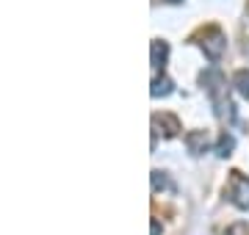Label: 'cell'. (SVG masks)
I'll list each match as a JSON object with an SVG mask.
<instances>
[{
	"label": "cell",
	"instance_id": "1",
	"mask_svg": "<svg viewBox=\"0 0 249 235\" xmlns=\"http://www.w3.org/2000/svg\"><path fill=\"white\" fill-rule=\"evenodd\" d=\"M202 83L211 100H213V108H216V117L222 119V122H232L235 119V105L230 102L227 94H222V86H224V78L219 72H205L202 75Z\"/></svg>",
	"mask_w": 249,
	"mask_h": 235
},
{
	"label": "cell",
	"instance_id": "2",
	"mask_svg": "<svg viewBox=\"0 0 249 235\" xmlns=\"http://www.w3.org/2000/svg\"><path fill=\"white\" fill-rule=\"evenodd\" d=\"M199 45H202V50H205V55L211 58V61H219L224 55V50H227V36L222 34V28H216V25H211V28H205L202 34H199Z\"/></svg>",
	"mask_w": 249,
	"mask_h": 235
},
{
	"label": "cell",
	"instance_id": "3",
	"mask_svg": "<svg viewBox=\"0 0 249 235\" xmlns=\"http://www.w3.org/2000/svg\"><path fill=\"white\" fill-rule=\"evenodd\" d=\"M230 199H232V205H235V208L249 210V177H244L241 172H232Z\"/></svg>",
	"mask_w": 249,
	"mask_h": 235
},
{
	"label": "cell",
	"instance_id": "4",
	"mask_svg": "<svg viewBox=\"0 0 249 235\" xmlns=\"http://www.w3.org/2000/svg\"><path fill=\"white\" fill-rule=\"evenodd\" d=\"M152 53V69H155V75H163V67H166V55H169V45L166 42H160V39H155L150 47Z\"/></svg>",
	"mask_w": 249,
	"mask_h": 235
},
{
	"label": "cell",
	"instance_id": "5",
	"mask_svg": "<svg viewBox=\"0 0 249 235\" xmlns=\"http://www.w3.org/2000/svg\"><path fill=\"white\" fill-rule=\"evenodd\" d=\"M186 144H188V152L191 155H202L205 147H208V136H205V130H191L186 136Z\"/></svg>",
	"mask_w": 249,
	"mask_h": 235
},
{
	"label": "cell",
	"instance_id": "6",
	"mask_svg": "<svg viewBox=\"0 0 249 235\" xmlns=\"http://www.w3.org/2000/svg\"><path fill=\"white\" fill-rule=\"evenodd\" d=\"M150 94L152 97H166V94H172V81L166 78V75H155L152 78V89H150Z\"/></svg>",
	"mask_w": 249,
	"mask_h": 235
},
{
	"label": "cell",
	"instance_id": "7",
	"mask_svg": "<svg viewBox=\"0 0 249 235\" xmlns=\"http://www.w3.org/2000/svg\"><path fill=\"white\" fill-rule=\"evenodd\" d=\"M232 83H235V89H238L241 97H247V100H249V69H241V72H235Z\"/></svg>",
	"mask_w": 249,
	"mask_h": 235
},
{
	"label": "cell",
	"instance_id": "8",
	"mask_svg": "<svg viewBox=\"0 0 249 235\" xmlns=\"http://www.w3.org/2000/svg\"><path fill=\"white\" fill-rule=\"evenodd\" d=\"M232 147H235V138H232L230 133H222L219 144H216V152H219V158H227V155H232Z\"/></svg>",
	"mask_w": 249,
	"mask_h": 235
},
{
	"label": "cell",
	"instance_id": "9",
	"mask_svg": "<svg viewBox=\"0 0 249 235\" xmlns=\"http://www.w3.org/2000/svg\"><path fill=\"white\" fill-rule=\"evenodd\" d=\"M166 188H172L169 177L163 172H152V191H166Z\"/></svg>",
	"mask_w": 249,
	"mask_h": 235
},
{
	"label": "cell",
	"instance_id": "10",
	"mask_svg": "<svg viewBox=\"0 0 249 235\" xmlns=\"http://www.w3.org/2000/svg\"><path fill=\"white\" fill-rule=\"evenodd\" d=\"M152 235H160V224H158V221H152Z\"/></svg>",
	"mask_w": 249,
	"mask_h": 235
},
{
	"label": "cell",
	"instance_id": "11",
	"mask_svg": "<svg viewBox=\"0 0 249 235\" xmlns=\"http://www.w3.org/2000/svg\"><path fill=\"white\" fill-rule=\"evenodd\" d=\"M172 3H178V0H172Z\"/></svg>",
	"mask_w": 249,
	"mask_h": 235
}]
</instances>
